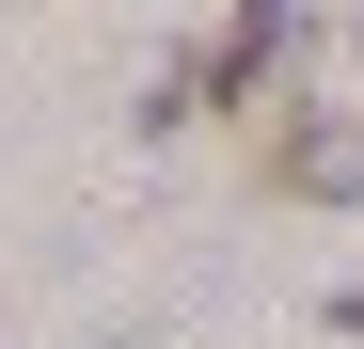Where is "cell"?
<instances>
[{
  "mask_svg": "<svg viewBox=\"0 0 364 349\" xmlns=\"http://www.w3.org/2000/svg\"><path fill=\"white\" fill-rule=\"evenodd\" d=\"M333 333H348V349H364V286H333Z\"/></svg>",
  "mask_w": 364,
  "mask_h": 349,
  "instance_id": "obj_3",
  "label": "cell"
},
{
  "mask_svg": "<svg viewBox=\"0 0 364 349\" xmlns=\"http://www.w3.org/2000/svg\"><path fill=\"white\" fill-rule=\"evenodd\" d=\"M269 191L285 207H348L364 191V111H285L269 127Z\"/></svg>",
  "mask_w": 364,
  "mask_h": 349,
  "instance_id": "obj_2",
  "label": "cell"
},
{
  "mask_svg": "<svg viewBox=\"0 0 364 349\" xmlns=\"http://www.w3.org/2000/svg\"><path fill=\"white\" fill-rule=\"evenodd\" d=\"M285 64H301V0H237L206 48H174V64L143 80V127H191V111H254Z\"/></svg>",
  "mask_w": 364,
  "mask_h": 349,
  "instance_id": "obj_1",
  "label": "cell"
}]
</instances>
